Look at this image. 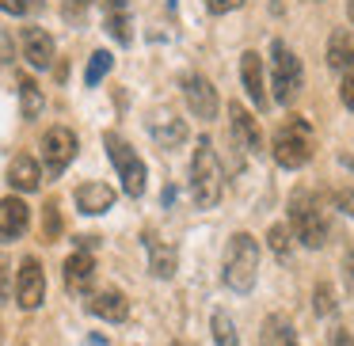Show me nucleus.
Listing matches in <instances>:
<instances>
[{
    "instance_id": "4468645a",
    "label": "nucleus",
    "mask_w": 354,
    "mask_h": 346,
    "mask_svg": "<svg viewBox=\"0 0 354 346\" xmlns=\"http://www.w3.org/2000/svg\"><path fill=\"white\" fill-rule=\"evenodd\" d=\"M229 118H232L229 137H232V141H244V153L259 156V153H263V133H259V126H255L252 110H248V107H240V103H232Z\"/></svg>"
},
{
    "instance_id": "20e7f679",
    "label": "nucleus",
    "mask_w": 354,
    "mask_h": 346,
    "mask_svg": "<svg viewBox=\"0 0 354 346\" xmlns=\"http://www.w3.org/2000/svg\"><path fill=\"white\" fill-rule=\"evenodd\" d=\"M270 148H274V160L278 168H305L308 160H313V130H308L305 118H293V122H286L282 130L274 133V141H270Z\"/></svg>"
},
{
    "instance_id": "7ed1b4c3",
    "label": "nucleus",
    "mask_w": 354,
    "mask_h": 346,
    "mask_svg": "<svg viewBox=\"0 0 354 346\" xmlns=\"http://www.w3.org/2000/svg\"><path fill=\"white\" fill-rule=\"evenodd\" d=\"M301 84H305V69H301V57L286 46L282 39L270 42V88H274V99L282 107H290L297 99Z\"/></svg>"
},
{
    "instance_id": "1a4fd4ad",
    "label": "nucleus",
    "mask_w": 354,
    "mask_h": 346,
    "mask_svg": "<svg viewBox=\"0 0 354 346\" xmlns=\"http://www.w3.org/2000/svg\"><path fill=\"white\" fill-rule=\"evenodd\" d=\"M183 99H187V107H191L194 118H202V122L217 118V92L202 73H187L183 77Z\"/></svg>"
},
{
    "instance_id": "c756f323",
    "label": "nucleus",
    "mask_w": 354,
    "mask_h": 346,
    "mask_svg": "<svg viewBox=\"0 0 354 346\" xmlns=\"http://www.w3.org/2000/svg\"><path fill=\"white\" fill-rule=\"evenodd\" d=\"M335 206L343 209L346 217H354V191H346V186H339V191H335Z\"/></svg>"
},
{
    "instance_id": "aec40b11",
    "label": "nucleus",
    "mask_w": 354,
    "mask_h": 346,
    "mask_svg": "<svg viewBox=\"0 0 354 346\" xmlns=\"http://www.w3.org/2000/svg\"><path fill=\"white\" fill-rule=\"evenodd\" d=\"M24 57L31 61V69H50V61H54V39L42 27H27L24 31Z\"/></svg>"
},
{
    "instance_id": "4be33fe9",
    "label": "nucleus",
    "mask_w": 354,
    "mask_h": 346,
    "mask_svg": "<svg viewBox=\"0 0 354 346\" xmlns=\"http://www.w3.org/2000/svg\"><path fill=\"white\" fill-rule=\"evenodd\" d=\"M328 65H331V69H343V73L354 65V46H351V35H346V31L331 35V42H328Z\"/></svg>"
},
{
    "instance_id": "5701e85b",
    "label": "nucleus",
    "mask_w": 354,
    "mask_h": 346,
    "mask_svg": "<svg viewBox=\"0 0 354 346\" xmlns=\"http://www.w3.org/2000/svg\"><path fill=\"white\" fill-rule=\"evenodd\" d=\"M209 331H214V343H217V346H240L236 323H232L229 312H214V320H209Z\"/></svg>"
},
{
    "instance_id": "72a5a7b5",
    "label": "nucleus",
    "mask_w": 354,
    "mask_h": 346,
    "mask_svg": "<svg viewBox=\"0 0 354 346\" xmlns=\"http://www.w3.org/2000/svg\"><path fill=\"white\" fill-rule=\"evenodd\" d=\"M346 278H351V285H354V251L346 255Z\"/></svg>"
},
{
    "instance_id": "2f4dec72",
    "label": "nucleus",
    "mask_w": 354,
    "mask_h": 346,
    "mask_svg": "<svg viewBox=\"0 0 354 346\" xmlns=\"http://www.w3.org/2000/svg\"><path fill=\"white\" fill-rule=\"evenodd\" d=\"M0 12H8V16H24L27 0H0Z\"/></svg>"
},
{
    "instance_id": "c85d7f7f",
    "label": "nucleus",
    "mask_w": 354,
    "mask_h": 346,
    "mask_svg": "<svg viewBox=\"0 0 354 346\" xmlns=\"http://www.w3.org/2000/svg\"><path fill=\"white\" fill-rule=\"evenodd\" d=\"M62 236V217H57V206L50 202L46 206V240H57Z\"/></svg>"
},
{
    "instance_id": "9b49d317",
    "label": "nucleus",
    "mask_w": 354,
    "mask_h": 346,
    "mask_svg": "<svg viewBox=\"0 0 354 346\" xmlns=\"http://www.w3.org/2000/svg\"><path fill=\"white\" fill-rule=\"evenodd\" d=\"M77 209L80 213H88V217H100V213H107V209H115V186H107V183H100V179H88V183H80L77 186Z\"/></svg>"
},
{
    "instance_id": "2eb2a0df",
    "label": "nucleus",
    "mask_w": 354,
    "mask_h": 346,
    "mask_svg": "<svg viewBox=\"0 0 354 346\" xmlns=\"http://www.w3.org/2000/svg\"><path fill=\"white\" fill-rule=\"evenodd\" d=\"M141 244H145V251H149V270H153L156 278H176V267H179L176 247L164 244L156 232H145V236H141Z\"/></svg>"
},
{
    "instance_id": "473e14b6",
    "label": "nucleus",
    "mask_w": 354,
    "mask_h": 346,
    "mask_svg": "<svg viewBox=\"0 0 354 346\" xmlns=\"http://www.w3.org/2000/svg\"><path fill=\"white\" fill-rule=\"evenodd\" d=\"M331 346H354V338H351V331H343V327H335V331H331Z\"/></svg>"
},
{
    "instance_id": "f257e3e1",
    "label": "nucleus",
    "mask_w": 354,
    "mask_h": 346,
    "mask_svg": "<svg viewBox=\"0 0 354 346\" xmlns=\"http://www.w3.org/2000/svg\"><path fill=\"white\" fill-rule=\"evenodd\" d=\"M225 194V171H221V160H217V148L209 137H202L194 145V156H191V198L198 209H214Z\"/></svg>"
},
{
    "instance_id": "0eeeda50",
    "label": "nucleus",
    "mask_w": 354,
    "mask_h": 346,
    "mask_svg": "<svg viewBox=\"0 0 354 346\" xmlns=\"http://www.w3.org/2000/svg\"><path fill=\"white\" fill-rule=\"evenodd\" d=\"M73 156H77V133L65 130V126L46 130V137H42V164H46L50 179L62 175V171L73 164Z\"/></svg>"
},
{
    "instance_id": "bb28decb",
    "label": "nucleus",
    "mask_w": 354,
    "mask_h": 346,
    "mask_svg": "<svg viewBox=\"0 0 354 346\" xmlns=\"http://www.w3.org/2000/svg\"><path fill=\"white\" fill-rule=\"evenodd\" d=\"M316 312L331 316L335 312V300H331V285H316Z\"/></svg>"
},
{
    "instance_id": "e433bc0d",
    "label": "nucleus",
    "mask_w": 354,
    "mask_h": 346,
    "mask_svg": "<svg viewBox=\"0 0 354 346\" xmlns=\"http://www.w3.org/2000/svg\"><path fill=\"white\" fill-rule=\"evenodd\" d=\"M80 4H92V0H80Z\"/></svg>"
},
{
    "instance_id": "393cba45",
    "label": "nucleus",
    "mask_w": 354,
    "mask_h": 346,
    "mask_svg": "<svg viewBox=\"0 0 354 346\" xmlns=\"http://www.w3.org/2000/svg\"><path fill=\"white\" fill-rule=\"evenodd\" d=\"M267 247L278 255V259H290V232H286V224H270V232H267Z\"/></svg>"
},
{
    "instance_id": "423d86ee",
    "label": "nucleus",
    "mask_w": 354,
    "mask_h": 346,
    "mask_svg": "<svg viewBox=\"0 0 354 346\" xmlns=\"http://www.w3.org/2000/svg\"><path fill=\"white\" fill-rule=\"evenodd\" d=\"M103 148H107L111 164H115L118 179H122V191L130 194V198H141L145 194V160H141L138 153H133L130 145H126L118 133H103Z\"/></svg>"
},
{
    "instance_id": "9d476101",
    "label": "nucleus",
    "mask_w": 354,
    "mask_h": 346,
    "mask_svg": "<svg viewBox=\"0 0 354 346\" xmlns=\"http://www.w3.org/2000/svg\"><path fill=\"white\" fill-rule=\"evenodd\" d=\"M149 133H153V141L160 148H168V153L187 141V126H183V118H179L171 107H156L153 115H149Z\"/></svg>"
},
{
    "instance_id": "b1692460",
    "label": "nucleus",
    "mask_w": 354,
    "mask_h": 346,
    "mask_svg": "<svg viewBox=\"0 0 354 346\" xmlns=\"http://www.w3.org/2000/svg\"><path fill=\"white\" fill-rule=\"evenodd\" d=\"M111 65H115V57H111L107 50H95V54L88 57V69H84V84H88V88H95V84H100V80H103V77H107V73H111Z\"/></svg>"
},
{
    "instance_id": "cd10ccee",
    "label": "nucleus",
    "mask_w": 354,
    "mask_h": 346,
    "mask_svg": "<svg viewBox=\"0 0 354 346\" xmlns=\"http://www.w3.org/2000/svg\"><path fill=\"white\" fill-rule=\"evenodd\" d=\"M339 99H343V107L354 110V65L343 73V88H339Z\"/></svg>"
},
{
    "instance_id": "f3484780",
    "label": "nucleus",
    "mask_w": 354,
    "mask_h": 346,
    "mask_svg": "<svg viewBox=\"0 0 354 346\" xmlns=\"http://www.w3.org/2000/svg\"><path fill=\"white\" fill-rule=\"evenodd\" d=\"M88 312L100 316V320H107V323H122L126 316H130V300H126L122 289H100L92 300H88Z\"/></svg>"
},
{
    "instance_id": "6e6552de",
    "label": "nucleus",
    "mask_w": 354,
    "mask_h": 346,
    "mask_svg": "<svg viewBox=\"0 0 354 346\" xmlns=\"http://www.w3.org/2000/svg\"><path fill=\"white\" fill-rule=\"evenodd\" d=\"M42 300H46V274H42V262L35 255H27L16 270V305L35 312Z\"/></svg>"
},
{
    "instance_id": "f03ea898",
    "label": "nucleus",
    "mask_w": 354,
    "mask_h": 346,
    "mask_svg": "<svg viewBox=\"0 0 354 346\" xmlns=\"http://www.w3.org/2000/svg\"><path fill=\"white\" fill-rule=\"evenodd\" d=\"M225 285L232 293H252L255 289V278H259V240L248 236V232H236V236L225 244Z\"/></svg>"
},
{
    "instance_id": "c9c22d12",
    "label": "nucleus",
    "mask_w": 354,
    "mask_h": 346,
    "mask_svg": "<svg viewBox=\"0 0 354 346\" xmlns=\"http://www.w3.org/2000/svg\"><path fill=\"white\" fill-rule=\"evenodd\" d=\"M171 346H187V343H171Z\"/></svg>"
},
{
    "instance_id": "ddd939ff",
    "label": "nucleus",
    "mask_w": 354,
    "mask_h": 346,
    "mask_svg": "<svg viewBox=\"0 0 354 346\" xmlns=\"http://www.w3.org/2000/svg\"><path fill=\"white\" fill-rule=\"evenodd\" d=\"M103 27L118 46L133 42V19H130V4L126 0H103Z\"/></svg>"
},
{
    "instance_id": "f8f14e48",
    "label": "nucleus",
    "mask_w": 354,
    "mask_h": 346,
    "mask_svg": "<svg viewBox=\"0 0 354 346\" xmlns=\"http://www.w3.org/2000/svg\"><path fill=\"white\" fill-rule=\"evenodd\" d=\"M31 224V209L19 194H8L0 198V240H19Z\"/></svg>"
},
{
    "instance_id": "39448f33",
    "label": "nucleus",
    "mask_w": 354,
    "mask_h": 346,
    "mask_svg": "<svg viewBox=\"0 0 354 346\" xmlns=\"http://www.w3.org/2000/svg\"><path fill=\"white\" fill-rule=\"evenodd\" d=\"M290 224H293V236L301 240L305 247H324V240H328V224H324V213H320V202H316V194L308 191H297L290 198Z\"/></svg>"
},
{
    "instance_id": "dca6fc26",
    "label": "nucleus",
    "mask_w": 354,
    "mask_h": 346,
    "mask_svg": "<svg viewBox=\"0 0 354 346\" xmlns=\"http://www.w3.org/2000/svg\"><path fill=\"white\" fill-rule=\"evenodd\" d=\"M95 282V259L92 251H73L65 259V289L69 293H88Z\"/></svg>"
},
{
    "instance_id": "a211bd4d",
    "label": "nucleus",
    "mask_w": 354,
    "mask_h": 346,
    "mask_svg": "<svg viewBox=\"0 0 354 346\" xmlns=\"http://www.w3.org/2000/svg\"><path fill=\"white\" fill-rule=\"evenodd\" d=\"M240 80H244V92L255 107H267V88H263V57L255 50H248L240 57Z\"/></svg>"
},
{
    "instance_id": "6ab92c4d",
    "label": "nucleus",
    "mask_w": 354,
    "mask_h": 346,
    "mask_svg": "<svg viewBox=\"0 0 354 346\" xmlns=\"http://www.w3.org/2000/svg\"><path fill=\"white\" fill-rule=\"evenodd\" d=\"M8 183H12V191H19V194L39 191V186H42V168L35 164V156L19 153L16 160L8 164Z\"/></svg>"
},
{
    "instance_id": "a878e982",
    "label": "nucleus",
    "mask_w": 354,
    "mask_h": 346,
    "mask_svg": "<svg viewBox=\"0 0 354 346\" xmlns=\"http://www.w3.org/2000/svg\"><path fill=\"white\" fill-rule=\"evenodd\" d=\"M12 297V262H8V255L0 251V305Z\"/></svg>"
},
{
    "instance_id": "7c9ffc66",
    "label": "nucleus",
    "mask_w": 354,
    "mask_h": 346,
    "mask_svg": "<svg viewBox=\"0 0 354 346\" xmlns=\"http://www.w3.org/2000/svg\"><path fill=\"white\" fill-rule=\"evenodd\" d=\"M244 0H206V8L214 12V16H225V12H232V8H240Z\"/></svg>"
},
{
    "instance_id": "412c9836",
    "label": "nucleus",
    "mask_w": 354,
    "mask_h": 346,
    "mask_svg": "<svg viewBox=\"0 0 354 346\" xmlns=\"http://www.w3.org/2000/svg\"><path fill=\"white\" fill-rule=\"evenodd\" d=\"M42 107H46V99H42V88L35 84V77H19V115L27 122H35L42 115Z\"/></svg>"
},
{
    "instance_id": "f704fd0d",
    "label": "nucleus",
    "mask_w": 354,
    "mask_h": 346,
    "mask_svg": "<svg viewBox=\"0 0 354 346\" xmlns=\"http://www.w3.org/2000/svg\"><path fill=\"white\" fill-rule=\"evenodd\" d=\"M346 16H351V23H354V0H346Z\"/></svg>"
}]
</instances>
